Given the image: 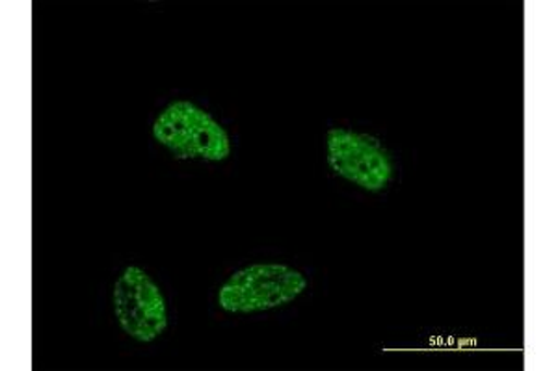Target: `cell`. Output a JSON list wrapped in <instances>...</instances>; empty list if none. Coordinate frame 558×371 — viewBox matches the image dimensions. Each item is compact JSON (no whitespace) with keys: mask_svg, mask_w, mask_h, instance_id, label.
I'll list each match as a JSON object with an SVG mask.
<instances>
[{"mask_svg":"<svg viewBox=\"0 0 558 371\" xmlns=\"http://www.w3.org/2000/svg\"><path fill=\"white\" fill-rule=\"evenodd\" d=\"M326 158L333 175L371 194L384 191L393 181V158L375 136L331 128L326 134Z\"/></svg>","mask_w":558,"mask_h":371,"instance_id":"3","label":"cell"},{"mask_svg":"<svg viewBox=\"0 0 558 371\" xmlns=\"http://www.w3.org/2000/svg\"><path fill=\"white\" fill-rule=\"evenodd\" d=\"M307 279L286 264H254L239 270L218 289V305L229 314H255L294 301Z\"/></svg>","mask_w":558,"mask_h":371,"instance_id":"1","label":"cell"},{"mask_svg":"<svg viewBox=\"0 0 558 371\" xmlns=\"http://www.w3.org/2000/svg\"><path fill=\"white\" fill-rule=\"evenodd\" d=\"M112 305L120 327L133 341L151 344L168 327V310L159 284L138 265H129L116 281Z\"/></svg>","mask_w":558,"mask_h":371,"instance_id":"4","label":"cell"},{"mask_svg":"<svg viewBox=\"0 0 558 371\" xmlns=\"http://www.w3.org/2000/svg\"><path fill=\"white\" fill-rule=\"evenodd\" d=\"M153 136L179 158L223 162L231 154L228 133L218 121L191 101H175L160 112Z\"/></svg>","mask_w":558,"mask_h":371,"instance_id":"2","label":"cell"}]
</instances>
